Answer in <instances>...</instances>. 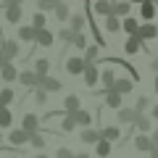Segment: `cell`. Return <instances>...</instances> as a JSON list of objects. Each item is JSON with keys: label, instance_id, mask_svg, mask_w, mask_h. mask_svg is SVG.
Wrapping results in <instances>:
<instances>
[{"label": "cell", "instance_id": "6da1fadb", "mask_svg": "<svg viewBox=\"0 0 158 158\" xmlns=\"http://www.w3.org/2000/svg\"><path fill=\"white\" fill-rule=\"evenodd\" d=\"M142 45H145V40H142L140 34H127L124 53H127V56H135V53H140V50H142Z\"/></svg>", "mask_w": 158, "mask_h": 158}, {"label": "cell", "instance_id": "7a4b0ae2", "mask_svg": "<svg viewBox=\"0 0 158 158\" xmlns=\"http://www.w3.org/2000/svg\"><path fill=\"white\" fill-rule=\"evenodd\" d=\"M87 63H90V61H85V56H74V58H69V61H66V71L74 74V77H79V74H85Z\"/></svg>", "mask_w": 158, "mask_h": 158}, {"label": "cell", "instance_id": "3957f363", "mask_svg": "<svg viewBox=\"0 0 158 158\" xmlns=\"http://www.w3.org/2000/svg\"><path fill=\"white\" fill-rule=\"evenodd\" d=\"M116 116H118V124H135L137 116H140V111H137V108L121 106V108H116Z\"/></svg>", "mask_w": 158, "mask_h": 158}, {"label": "cell", "instance_id": "277c9868", "mask_svg": "<svg viewBox=\"0 0 158 158\" xmlns=\"http://www.w3.org/2000/svg\"><path fill=\"white\" fill-rule=\"evenodd\" d=\"M98 82H100V69L95 66V61H90L85 66V85L87 87H95Z\"/></svg>", "mask_w": 158, "mask_h": 158}, {"label": "cell", "instance_id": "5b68a950", "mask_svg": "<svg viewBox=\"0 0 158 158\" xmlns=\"http://www.w3.org/2000/svg\"><path fill=\"white\" fill-rule=\"evenodd\" d=\"M0 50H3V58H6V61H13V58H19V53H21L16 40H3Z\"/></svg>", "mask_w": 158, "mask_h": 158}, {"label": "cell", "instance_id": "8992f818", "mask_svg": "<svg viewBox=\"0 0 158 158\" xmlns=\"http://www.w3.org/2000/svg\"><path fill=\"white\" fill-rule=\"evenodd\" d=\"M29 135H32V132H27L24 127H19V129H13L11 135H8V142L16 145V148H21V145H27V142H29Z\"/></svg>", "mask_w": 158, "mask_h": 158}, {"label": "cell", "instance_id": "52a82bcc", "mask_svg": "<svg viewBox=\"0 0 158 158\" xmlns=\"http://www.w3.org/2000/svg\"><path fill=\"white\" fill-rule=\"evenodd\" d=\"M21 3H16V0H11V3H8V6H6V19H8V21H11V24H19V21H21Z\"/></svg>", "mask_w": 158, "mask_h": 158}, {"label": "cell", "instance_id": "ba28073f", "mask_svg": "<svg viewBox=\"0 0 158 158\" xmlns=\"http://www.w3.org/2000/svg\"><path fill=\"white\" fill-rule=\"evenodd\" d=\"M53 42H56V34H53V32H48L45 27H42V29H37V37H34V45H40V48H50Z\"/></svg>", "mask_w": 158, "mask_h": 158}, {"label": "cell", "instance_id": "9c48e42d", "mask_svg": "<svg viewBox=\"0 0 158 158\" xmlns=\"http://www.w3.org/2000/svg\"><path fill=\"white\" fill-rule=\"evenodd\" d=\"M113 90L121 92V95H129L132 90H135V79H127V77H116V82H113Z\"/></svg>", "mask_w": 158, "mask_h": 158}, {"label": "cell", "instance_id": "30bf717a", "mask_svg": "<svg viewBox=\"0 0 158 158\" xmlns=\"http://www.w3.org/2000/svg\"><path fill=\"white\" fill-rule=\"evenodd\" d=\"M92 11H95V16L106 19L113 11V0H92Z\"/></svg>", "mask_w": 158, "mask_h": 158}, {"label": "cell", "instance_id": "8fae6325", "mask_svg": "<svg viewBox=\"0 0 158 158\" xmlns=\"http://www.w3.org/2000/svg\"><path fill=\"white\" fill-rule=\"evenodd\" d=\"M106 106L113 108V111H116V108H121V106H124V95H121V92H116V90H106Z\"/></svg>", "mask_w": 158, "mask_h": 158}, {"label": "cell", "instance_id": "7c38bea8", "mask_svg": "<svg viewBox=\"0 0 158 158\" xmlns=\"http://www.w3.org/2000/svg\"><path fill=\"white\" fill-rule=\"evenodd\" d=\"M19 82L24 87H37L40 85V74L37 71H19Z\"/></svg>", "mask_w": 158, "mask_h": 158}, {"label": "cell", "instance_id": "4fadbf2b", "mask_svg": "<svg viewBox=\"0 0 158 158\" xmlns=\"http://www.w3.org/2000/svg\"><path fill=\"white\" fill-rule=\"evenodd\" d=\"M0 77L6 79V82H16V79H19V71H16V66H13V61H6V63H3Z\"/></svg>", "mask_w": 158, "mask_h": 158}, {"label": "cell", "instance_id": "5bb4252c", "mask_svg": "<svg viewBox=\"0 0 158 158\" xmlns=\"http://www.w3.org/2000/svg\"><path fill=\"white\" fill-rule=\"evenodd\" d=\"M135 34H140L142 40H156V37H158V27H156V24H150V21H148V24H142V27L137 29Z\"/></svg>", "mask_w": 158, "mask_h": 158}, {"label": "cell", "instance_id": "9a60e30c", "mask_svg": "<svg viewBox=\"0 0 158 158\" xmlns=\"http://www.w3.org/2000/svg\"><path fill=\"white\" fill-rule=\"evenodd\" d=\"M135 148H137V150H142V153H150V148H153V140L148 137V132H140V135L135 137Z\"/></svg>", "mask_w": 158, "mask_h": 158}, {"label": "cell", "instance_id": "2e32d148", "mask_svg": "<svg viewBox=\"0 0 158 158\" xmlns=\"http://www.w3.org/2000/svg\"><path fill=\"white\" fill-rule=\"evenodd\" d=\"M69 113H71V116H74V121H77L79 127H90L92 116H90V113H87V111H85V108H82V106H79L77 111H69Z\"/></svg>", "mask_w": 158, "mask_h": 158}, {"label": "cell", "instance_id": "e0dca14e", "mask_svg": "<svg viewBox=\"0 0 158 158\" xmlns=\"http://www.w3.org/2000/svg\"><path fill=\"white\" fill-rule=\"evenodd\" d=\"M156 11H158V8H156L153 0H142V3H140V16L145 19V21H150V19L156 16Z\"/></svg>", "mask_w": 158, "mask_h": 158}, {"label": "cell", "instance_id": "ac0fdd59", "mask_svg": "<svg viewBox=\"0 0 158 158\" xmlns=\"http://www.w3.org/2000/svg\"><path fill=\"white\" fill-rule=\"evenodd\" d=\"M53 13H56V19H58V21H69V19H71V8H69L66 3H63V0H58V3H56Z\"/></svg>", "mask_w": 158, "mask_h": 158}, {"label": "cell", "instance_id": "d6986e66", "mask_svg": "<svg viewBox=\"0 0 158 158\" xmlns=\"http://www.w3.org/2000/svg\"><path fill=\"white\" fill-rule=\"evenodd\" d=\"M129 11H132V3L129 0H113V11L111 13H116V16H129Z\"/></svg>", "mask_w": 158, "mask_h": 158}, {"label": "cell", "instance_id": "ffe728a7", "mask_svg": "<svg viewBox=\"0 0 158 158\" xmlns=\"http://www.w3.org/2000/svg\"><path fill=\"white\" fill-rule=\"evenodd\" d=\"M100 79H103V95H106V90H113L116 71H111V69H103V71H100Z\"/></svg>", "mask_w": 158, "mask_h": 158}, {"label": "cell", "instance_id": "44dd1931", "mask_svg": "<svg viewBox=\"0 0 158 158\" xmlns=\"http://www.w3.org/2000/svg\"><path fill=\"white\" fill-rule=\"evenodd\" d=\"M79 140H82V142H87V145H92V142H98V140H100V132L90 129V127H82V132H79Z\"/></svg>", "mask_w": 158, "mask_h": 158}, {"label": "cell", "instance_id": "7402d4cb", "mask_svg": "<svg viewBox=\"0 0 158 158\" xmlns=\"http://www.w3.org/2000/svg\"><path fill=\"white\" fill-rule=\"evenodd\" d=\"M40 87H45L48 92H61V82L58 79H53V77H40Z\"/></svg>", "mask_w": 158, "mask_h": 158}, {"label": "cell", "instance_id": "603a6c76", "mask_svg": "<svg viewBox=\"0 0 158 158\" xmlns=\"http://www.w3.org/2000/svg\"><path fill=\"white\" fill-rule=\"evenodd\" d=\"M137 29H140V21H137V19H132V16H124V19H121V32L135 34Z\"/></svg>", "mask_w": 158, "mask_h": 158}, {"label": "cell", "instance_id": "cb8c5ba5", "mask_svg": "<svg viewBox=\"0 0 158 158\" xmlns=\"http://www.w3.org/2000/svg\"><path fill=\"white\" fill-rule=\"evenodd\" d=\"M34 37H37V27H19V40H24V42H34Z\"/></svg>", "mask_w": 158, "mask_h": 158}, {"label": "cell", "instance_id": "d4e9b609", "mask_svg": "<svg viewBox=\"0 0 158 158\" xmlns=\"http://www.w3.org/2000/svg\"><path fill=\"white\" fill-rule=\"evenodd\" d=\"M21 127H24L27 132H37V129H40V116L27 113V116H24V121H21Z\"/></svg>", "mask_w": 158, "mask_h": 158}, {"label": "cell", "instance_id": "484cf974", "mask_svg": "<svg viewBox=\"0 0 158 158\" xmlns=\"http://www.w3.org/2000/svg\"><path fill=\"white\" fill-rule=\"evenodd\" d=\"M100 137L116 142V140H121V129H118V127H100Z\"/></svg>", "mask_w": 158, "mask_h": 158}, {"label": "cell", "instance_id": "4316f807", "mask_svg": "<svg viewBox=\"0 0 158 158\" xmlns=\"http://www.w3.org/2000/svg\"><path fill=\"white\" fill-rule=\"evenodd\" d=\"M106 29H108V32H121V16L108 13V16H106Z\"/></svg>", "mask_w": 158, "mask_h": 158}, {"label": "cell", "instance_id": "83f0119b", "mask_svg": "<svg viewBox=\"0 0 158 158\" xmlns=\"http://www.w3.org/2000/svg\"><path fill=\"white\" fill-rule=\"evenodd\" d=\"M87 24V16H82V13H71V19H69V27L77 29V32H82Z\"/></svg>", "mask_w": 158, "mask_h": 158}, {"label": "cell", "instance_id": "f1b7e54d", "mask_svg": "<svg viewBox=\"0 0 158 158\" xmlns=\"http://www.w3.org/2000/svg\"><path fill=\"white\" fill-rule=\"evenodd\" d=\"M79 106H82L79 95H66V98H63V111H77Z\"/></svg>", "mask_w": 158, "mask_h": 158}, {"label": "cell", "instance_id": "f546056e", "mask_svg": "<svg viewBox=\"0 0 158 158\" xmlns=\"http://www.w3.org/2000/svg\"><path fill=\"white\" fill-rule=\"evenodd\" d=\"M77 121H74V116H71V113H63V118H61V129L63 132H74V129H77Z\"/></svg>", "mask_w": 158, "mask_h": 158}, {"label": "cell", "instance_id": "4dcf8cb0", "mask_svg": "<svg viewBox=\"0 0 158 158\" xmlns=\"http://www.w3.org/2000/svg\"><path fill=\"white\" fill-rule=\"evenodd\" d=\"M135 127H137V132H150V129H153V124H150V118H148L145 113H140V116H137Z\"/></svg>", "mask_w": 158, "mask_h": 158}, {"label": "cell", "instance_id": "1f68e13d", "mask_svg": "<svg viewBox=\"0 0 158 158\" xmlns=\"http://www.w3.org/2000/svg\"><path fill=\"white\" fill-rule=\"evenodd\" d=\"M13 124V113L8 111V106H0V127H11Z\"/></svg>", "mask_w": 158, "mask_h": 158}, {"label": "cell", "instance_id": "d6a6232c", "mask_svg": "<svg viewBox=\"0 0 158 158\" xmlns=\"http://www.w3.org/2000/svg\"><path fill=\"white\" fill-rule=\"evenodd\" d=\"M95 145H98V148H95L98 156H108V153H111V145H113V142H111V140H106V137H100Z\"/></svg>", "mask_w": 158, "mask_h": 158}, {"label": "cell", "instance_id": "836d02e7", "mask_svg": "<svg viewBox=\"0 0 158 158\" xmlns=\"http://www.w3.org/2000/svg\"><path fill=\"white\" fill-rule=\"evenodd\" d=\"M100 58V45H87L85 48V61H98Z\"/></svg>", "mask_w": 158, "mask_h": 158}, {"label": "cell", "instance_id": "e575fe53", "mask_svg": "<svg viewBox=\"0 0 158 158\" xmlns=\"http://www.w3.org/2000/svg\"><path fill=\"white\" fill-rule=\"evenodd\" d=\"M48 69H50V61H48V58H37V61H34V71H37L40 77H45Z\"/></svg>", "mask_w": 158, "mask_h": 158}, {"label": "cell", "instance_id": "d590c367", "mask_svg": "<svg viewBox=\"0 0 158 158\" xmlns=\"http://www.w3.org/2000/svg\"><path fill=\"white\" fill-rule=\"evenodd\" d=\"M48 98H50V92H48L45 87H40V85H37V90H34V100H37V106H45Z\"/></svg>", "mask_w": 158, "mask_h": 158}, {"label": "cell", "instance_id": "8d00e7d4", "mask_svg": "<svg viewBox=\"0 0 158 158\" xmlns=\"http://www.w3.org/2000/svg\"><path fill=\"white\" fill-rule=\"evenodd\" d=\"M74 34H77V29L69 27V29H61V32H58V37H61L63 45H71V42H74Z\"/></svg>", "mask_w": 158, "mask_h": 158}, {"label": "cell", "instance_id": "74e56055", "mask_svg": "<svg viewBox=\"0 0 158 158\" xmlns=\"http://www.w3.org/2000/svg\"><path fill=\"white\" fill-rule=\"evenodd\" d=\"M29 142H32V148H37V150H42V148H45V137L40 135V129L29 135Z\"/></svg>", "mask_w": 158, "mask_h": 158}, {"label": "cell", "instance_id": "f35d334b", "mask_svg": "<svg viewBox=\"0 0 158 158\" xmlns=\"http://www.w3.org/2000/svg\"><path fill=\"white\" fill-rule=\"evenodd\" d=\"M135 108H137L140 113H145L148 108H150V98H148V95H140V98H137V103H135Z\"/></svg>", "mask_w": 158, "mask_h": 158}, {"label": "cell", "instance_id": "ab89813d", "mask_svg": "<svg viewBox=\"0 0 158 158\" xmlns=\"http://www.w3.org/2000/svg\"><path fill=\"white\" fill-rule=\"evenodd\" d=\"M13 98H16V95H13V90H11V87H6V90H0V106H8V103H11Z\"/></svg>", "mask_w": 158, "mask_h": 158}, {"label": "cell", "instance_id": "60d3db41", "mask_svg": "<svg viewBox=\"0 0 158 158\" xmlns=\"http://www.w3.org/2000/svg\"><path fill=\"white\" fill-rule=\"evenodd\" d=\"M71 45H77L79 50H85V48H87V37H85L82 32H77V34H74V42H71Z\"/></svg>", "mask_w": 158, "mask_h": 158}, {"label": "cell", "instance_id": "b9f144b4", "mask_svg": "<svg viewBox=\"0 0 158 158\" xmlns=\"http://www.w3.org/2000/svg\"><path fill=\"white\" fill-rule=\"evenodd\" d=\"M32 24H34L37 29H42V27H45V11H40V8H37V13H34Z\"/></svg>", "mask_w": 158, "mask_h": 158}, {"label": "cell", "instance_id": "7bdbcfd3", "mask_svg": "<svg viewBox=\"0 0 158 158\" xmlns=\"http://www.w3.org/2000/svg\"><path fill=\"white\" fill-rule=\"evenodd\" d=\"M56 3H58V0H37V8H40V11H53Z\"/></svg>", "mask_w": 158, "mask_h": 158}, {"label": "cell", "instance_id": "ee69618b", "mask_svg": "<svg viewBox=\"0 0 158 158\" xmlns=\"http://www.w3.org/2000/svg\"><path fill=\"white\" fill-rule=\"evenodd\" d=\"M58 158H71V150L69 148H58Z\"/></svg>", "mask_w": 158, "mask_h": 158}, {"label": "cell", "instance_id": "f6af8a7d", "mask_svg": "<svg viewBox=\"0 0 158 158\" xmlns=\"http://www.w3.org/2000/svg\"><path fill=\"white\" fill-rule=\"evenodd\" d=\"M150 158H158V145H153V148H150Z\"/></svg>", "mask_w": 158, "mask_h": 158}, {"label": "cell", "instance_id": "bcb514c9", "mask_svg": "<svg viewBox=\"0 0 158 158\" xmlns=\"http://www.w3.org/2000/svg\"><path fill=\"white\" fill-rule=\"evenodd\" d=\"M150 140H153V145H158V129H156V132L150 135Z\"/></svg>", "mask_w": 158, "mask_h": 158}, {"label": "cell", "instance_id": "7dc6e473", "mask_svg": "<svg viewBox=\"0 0 158 158\" xmlns=\"http://www.w3.org/2000/svg\"><path fill=\"white\" fill-rule=\"evenodd\" d=\"M153 71L158 74V58H153Z\"/></svg>", "mask_w": 158, "mask_h": 158}, {"label": "cell", "instance_id": "c3c4849f", "mask_svg": "<svg viewBox=\"0 0 158 158\" xmlns=\"http://www.w3.org/2000/svg\"><path fill=\"white\" fill-rule=\"evenodd\" d=\"M8 3H11V0H0V6H8Z\"/></svg>", "mask_w": 158, "mask_h": 158}, {"label": "cell", "instance_id": "681fc988", "mask_svg": "<svg viewBox=\"0 0 158 158\" xmlns=\"http://www.w3.org/2000/svg\"><path fill=\"white\" fill-rule=\"evenodd\" d=\"M3 63H6V58H3V56H0V69H3Z\"/></svg>", "mask_w": 158, "mask_h": 158}, {"label": "cell", "instance_id": "f907efd6", "mask_svg": "<svg viewBox=\"0 0 158 158\" xmlns=\"http://www.w3.org/2000/svg\"><path fill=\"white\" fill-rule=\"evenodd\" d=\"M0 148H3V135H0Z\"/></svg>", "mask_w": 158, "mask_h": 158}, {"label": "cell", "instance_id": "816d5d0a", "mask_svg": "<svg viewBox=\"0 0 158 158\" xmlns=\"http://www.w3.org/2000/svg\"><path fill=\"white\" fill-rule=\"evenodd\" d=\"M129 3H142V0H129Z\"/></svg>", "mask_w": 158, "mask_h": 158}, {"label": "cell", "instance_id": "f5cc1de1", "mask_svg": "<svg viewBox=\"0 0 158 158\" xmlns=\"http://www.w3.org/2000/svg\"><path fill=\"white\" fill-rule=\"evenodd\" d=\"M16 3H24V0H16Z\"/></svg>", "mask_w": 158, "mask_h": 158}, {"label": "cell", "instance_id": "db71d44e", "mask_svg": "<svg viewBox=\"0 0 158 158\" xmlns=\"http://www.w3.org/2000/svg\"><path fill=\"white\" fill-rule=\"evenodd\" d=\"M0 56H3V50H0Z\"/></svg>", "mask_w": 158, "mask_h": 158}, {"label": "cell", "instance_id": "11a10c76", "mask_svg": "<svg viewBox=\"0 0 158 158\" xmlns=\"http://www.w3.org/2000/svg\"><path fill=\"white\" fill-rule=\"evenodd\" d=\"M82 3H87V0H82Z\"/></svg>", "mask_w": 158, "mask_h": 158}]
</instances>
